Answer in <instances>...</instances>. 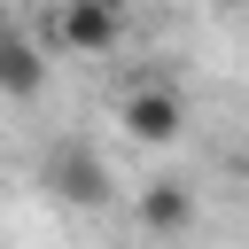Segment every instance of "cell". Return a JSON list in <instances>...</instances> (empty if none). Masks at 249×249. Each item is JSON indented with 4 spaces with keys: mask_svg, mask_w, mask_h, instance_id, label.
I'll return each instance as SVG.
<instances>
[{
    "mask_svg": "<svg viewBox=\"0 0 249 249\" xmlns=\"http://www.w3.org/2000/svg\"><path fill=\"white\" fill-rule=\"evenodd\" d=\"M47 70H54L47 39H39L31 23L0 16V101H39V93H47Z\"/></svg>",
    "mask_w": 249,
    "mask_h": 249,
    "instance_id": "cell-3",
    "label": "cell"
},
{
    "mask_svg": "<svg viewBox=\"0 0 249 249\" xmlns=\"http://www.w3.org/2000/svg\"><path fill=\"white\" fill-rule=\"evenodd\" d=\"M210 8H233V0H210Z\"/></svg>",
    "mask_w": 249,
    "mask_h": 249,
    "instance_id": "cell-6",
    "label": "cell"
},
{
    "mask_svg": "<svg viewBox=\"0 0 249 249\" xmlns=\"http://www.w3.org/2000/svg\"><path fill=\"white\" fill-rule=\"evenodd\" d=\"M39 179H47L70 210H101V202H109V187H117V179H109V163H101L86 140H54V148H47V163H39Z\"/></svg>",
    "mask_w": 249,
    "mask_h": 249,
    "instance_id": "cell-2",
    "label": "cell"
},
{
    "mask_svg": "<svg viewBox=\"0 0 249 249\" xmlns=\"http://www.w3.org/2000/svg\"><path fill=\"white\" fill-rule=\"evenodd\" d=\"M47 54H117L124 47V0H54L39 16Z\"/></svg>",
    "mask_w": 249,
    "mask_h": 249,
    "instance_id": "cell-1",
    "label": "cell"
},
{
    "mask_svg": "<svg viewBox=\"0 0 249 249\" xmlns=\"http://www.w3.org/2000/svg\"><path fill=\"white\" fill-rule=\"evenodd\" d=\"M117 117H124V132H132L140 148H171V140L187 132V93H171V86H132V93L117 101Z\"/></svg>",
    "mask_w": 249,
    "mask_h": 249,
    "instance_id": "cell-4",
    "label": "cell"
},
{
    "mask_svg": "<svg viewBox=\"0 0 249 249\" xmlns=\"http://www.w3.org/2000/svg\"><path fill=\"white\" fill-rule=\"evenodd\" d=\"M132 218L156 233V241H179V233H195V218H202V202H195V187L187 179H140V195H132Z\"/></svg>",
    "mask_w": 249,
    "mask_h": 249,
    "instance_id": "cell-5",
    "label": "cell"
}]
</instances>
